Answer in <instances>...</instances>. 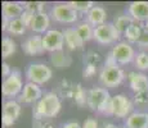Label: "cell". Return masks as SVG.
Returning <instances> with one entry per match:
<instances>
[{
  "instance_id": "cell-1",
  "label": "cell",
  "mask_w": 148,
  "mask_h": 128,
  "mask_svg": "<svg viewBox=\"0 0 148 128\" xmlns=\"http://www.w3.org/2000/svg\"><path fill=\"white\" fill-rule=\"evenodd\" d=\"M62 102L58 93L54 91L44 92L42 98L34 105L32 116L34 119H50L58 115L61 112Z\"/></svg>"
},
{
  "instance_id": "cell-2",
  "label": "cell",
  "mask_w": 148,
  "mask_h": 128,
  "mask_svg": "<svg viewBox=\"0 0 148 128\" xmlns=\"http://www.w3.org/2000/svg\"><path fill=\"white\" fill-rule=\"evenodd\" d=\"M125 79V72L124 69L116 63L113 59L112 54L108 53L104 64L99 72V82L106 89H116L117 86L124 82Z\"/></svg>"
},
{
  "instance_id": "cell-3",
  "label": "cell",
  "mask_w": 148,
  "mask_h": 128,
  "mask_svg": "<svg viewBox=\"0 0 148 128\" xmlns=\"http://www.w3.org/2000/svg\"><path fill=\"white\" fill-rule=\"evenodd\" d=\"M111 99H112V96L106 87L94 86L90 90H88L86 106L93 112L107 114V110L111 104Z\"/></svg>"
},
{
  "instance_id": "cell-4",
  "label": "cell",
  "mask_w": 148,
  "mask_h": 128,
  "mask_svg": "<svg viewBox=\"0 0 148 128\" xmlns=\"http://www.w3.org/2000/svg\"><path fill=\"white\" fill-rule=\"evenodd\" d=\"M132 113H134V102L124 93H117L111 99V104L106 115H112L119 119H126Z\"/></svg>"
},
{
  "instance_id": "cell-5",
  "label": "cell",
  "mask_w": 148,
  "mask_h": 128,
  "mask_svg": "<svg viewBox=\"0 0 148 128\" xmlns=\"http://www.w3.org/2000/svg\"><path fill=\"white\" fill-rule=\"evenodd\" d=\"M23 79H22V74L19 70L13 69L10 76L3 79L1 85V93L7 100H16L21 95L22 90H23Z\"/></svg>"
},
{
  "instance_id": "cell-6",
  "label": "cell",
  "mask_w": 148,
  "mask_h": 128,
  "mask_svg": "<svg viewBox=\"0 0 148 128\" xmlns=\"http://www.w3.org/2000/svg\"><path fill=\"white\" fill-rule=\"evenodd\" d=\"M27 82H32L39 86L47 83L53 77V70L49 65L44 63H30L25 70Z\"/></svg>"
},
{
  "instance_id": "cell-7",
  "label": "cell",
  "mask_w": 148,
  "mask_h": 128,
  "mask_svg": "<svg viewBox=\"0 0 148 128\" xmlns=\"http://www.w3.org/2000/svg\"><path fill=\"white\" fill-rule=\"evenodd\" d=\"M50 18L59 23L72 24L79 21L80 14L76 12L73 8H71L67 3H59L54 4L50 9Z\"/></svg>"
},
{
  "instance_id": "cell-8",
  "label": "cell",
  "mask_w": 148,
  "mask_h": 128,
  "mask_svg": "<svg viewBox=\"0 0 148 128\" xmlns=\"http://www.w3.org/2000/svg\"><path fill=\"white\" fill-rule=\"evenodd\" d=\"M121 37V33L116 30L113 23L106 22L104 24H101L94 28V40L101 45H112L117 44Z\"/></svg>"
},
{
  "instance_id": "cell-9",
  "label": "cell",
  "mask_w": 148,
  "mask_h": 128,
  "mask_svg": "<svg viewBox=\"0 0 148 128\" xmlns=\"http://www.w3.org/2000/svg\"><path fill=\"white\" fill-rule=\"evenodd\" d=\"M110 53L112 54L113 59H115L119 65H126L132 63L136 55L134 47L127 41H119L117 44L113 45L112 50Z\"/></svg>"
},
{
  "instance_id": "cell-10",
  "label": "cell",
  "mask_w": 148,
  "mask_h": 128,
  "mask_svg": "<svg viewBox=\"0 0 148 128\" xmlns=\"http://www.w3.org/2000/svg\"><path fill=\"white\" fill-rule=\"evenodd\" d=\"M22 112V106L18 100H5L3 102V114H1V123L4 128L12 127L19 118Z\"/></svg>"
},
{
  "instance_id": "cell-11",
  "label": "cell",
  "mask_w": 148,
  "mask_h": 128,
  "mask_svg": "<svg viewBox=\"0 0 148 128\" xmlns=\"http://www.w3.org/2000/svg\"><path fill=\"white\" fill-rule=\"evenodd\" d=\"M42 46L45 51L50 54L56 51H62L64 46V36L63 31L59 30H49L42 35Z\"/></svg>"
},
{
  "instance_id": "cell-12",
  "label": "cell",
  "mask_w": 148,
  "mask_h": 128,
  "mask_svg": "<svg viewBox=\"0 0 148 128\" xmlns=\"http://www.w3.org/2000/svg\"><path fill=\"white\" fill-rule=\"evenodd\" d=\"M44 92H42L41 87L32 82H26L23 86L21 95L18 96L19 104H34L35 105L40 99L42 98Z\"/></svg>"
},
{
  "instance_id": "cell-13",
  "label": "cell",
  "mask_w": 148,
  "mask_h": 128,
  "mask_svg": "<svg viewBox=\"0 0 148 128\" xmlns=\"http://www.w3.org/2000/svg\"><path fill=\"white\" fill-rule=\"evenodd\" d=\"M127 82H129V87L134 93L148 92V77L144 73L136 72V70L129 72Z\"/></svg>"
},
{
  "instance_id": "cell-14",
  "label": "cell",
  "mask_w": 148,
  "mask_h": 128,
  "mask_svg": "<svg viewBox=\"0 0 148 128\" xmlns=\"http://www.w3.org/2000/svg\"><path fill=\"white\" fill-rule=\"evenodd\" d=\"M127 14L134 19V22L148 21V1H133L127 7Z\"/></svg>"
},
{
  "instance_id": "cell-15",
  "label": "cell",
  "mask_w": 148,
  "mask_h": 128,
  "mask_svg": "<svg viewBox=\"0 0 148 128\" xmlns=\"http://www.w3.org/2000/svg\"><path fill=\"white\" fill-rule=\"evenodd\" d=\"M25 8L22 3L18 1H3L1 3V12H3V19L12 21V19L19 18L23 13Z\"/></svg>"
},
{
  "instance_id": "cell-16",
  "label": "cell",
  "mask_w": 148,
  "mask_h": 128,
  "mask_svg": "<svg viewBox=\"0 0 148 128\" xmlns=\"http://www.w3.org/2000/svg\"><path fill=\"white\" fill-rule=\"evenodd\" d=\"M64 45L70 50H80L84 47V40L80 37L75 27H67L63 30Z\"/></svg>"
},
{
  "instance_id": "cell-17",
  "label": "cell",
  "mask_w": 148,
  "mask_h": 128,
  "mask_svg": "<svg viewBox=\"0 0 148 128\" xmlns=\"http://www.w3.org/2000/svg\"><path fill=\"white\" fill-rule=\"evenodd\" d=\"M49 26H50V14L42 12L35 14L32 22L30 24L31 31L36 33V35H44L45 32L49 31Z\"/></svg>"
},
{
  "instance_id": "cell-18",
  "label": "cell",
  "mask_w": 148,
  "mask_h": 128,
  "mask_svg": "<svg viewBox=\"0 0 148 128\" xmlns=\"http://www.w3.org/2000/svg\"><path fill=\"white\" fill-rule=\"evenodd\" d=\"M106 19H107V12L101 5H94L89 12L85 14V22L92 24L94 28L101 24H104Z\"/></svg>"
},
{
  "instance_id": "cell-19",
  "label": "cell",
  "mask_w": 148,
  "mask_h": 128,
  "mask_svg": "<svg viewBox=\"0 0 148 128\" xmlns=\"http://www.w3.org/2000/svg\"><path fill=\"white\" fill-rule=\"evenodd\" d=\"M22 50L27 55H39L44 53V46H42V36L35 35L26 39V41L22 44Z\"/></svg>"
},
{
  "instance_id": "cell-20",
  "label": "cell",
  "mask_w": 148,
  "mask_h": 128,
  "mask_svg": "<svg viewBox=\"0 0 148 128\" xmlns=\"http://www.w3.org/2000/svg\"><path fill=\"white\" fill-rule=\"evenodd\" d=\"M125 128H148V112H134L125 119Z\"/></svg>"
},
{
  "instance_id": "cell-21",
  "label": "cell",
  "mask_w": 148,
  "mask_h": 128,
  "mask_svg": "<svg viewBox=\"0 0 148 128\" xmlns=\"http://www.w3.org/2000/svg\"><path fill=\"white\" fill-rule=\"evenodd\" d=\"M49 60L53 67H56L57 69H66L72 64V58L67 53H64L63 50L52 53L49 56Z\"/></svg>"
},
{
  "instance_id": "cell-22",
  "label": "cell",
  "mask_w": 148,
  "mask_h": 128,
  "mask_svg": "<svg viewBox=\"0 0 148 128\" xmlns=\"http://www.w3.org/2000/svg\"><path fill=\"white\" fill-rule=\"evenodd\" d=\"M122 35H124V37L126 39V41L129 42V44H133V42L139 41V39L143 35V30H142V27L136 23V22H134V23H132L126 28V31H125Z\"/></svg>"
},
{
  "instance_id": "cell-23",
  "label": "cell",
  "mask_w": 148,
  "mask_h": 128,
  "mask_svg": "<svg viewBox=\"0 0 148 128\" xmlns=\"http://www.w3.org/2000/svg\"><path fill=\"white\" fill-rule=\"evenodd\" d=\"M26 30H27V26L22 22V19L16 18V19L9 21L5 32L9 33V35H13V36H22L25 32H26Z\"/></svg>"
},
{
  "instance_id": "cell-24",
  "label": "cell",
  "mask_w": 148,
  "mask_h": 128,
  "mask_svg": "<svg viewBox=\"0 0 148 128\" xmlns=\"http://www.w3.org/2000/svg\"><path fill=\"white\" fill-rule=\"evenodd\" d=\"M77 33L80 35V37L84 40V42L94 40V27L92 24H89L88 22H80L77 23V26H75Z\"/></svg>"
},
{
  "instance_id": "cell-25",
  "label": "cell",
  "mask_w": 148,
  "mask_h": 128,
  "mask_svg": "<svg viewBox=\"0 0 148 128\" xmlns=\"http://www.w3.org/2000/svg\"><path fill=\"white\" fill-rule=\"evenodd\" d=\"M17 51V44L10 36H4L1 40V56L3 59H8Z\"/></svg>"
},
{
  "instance_id": "cell-26",
  "label": "cell",
  "mask_w": 148,
  "mask_h": 128,
  "mask_svg": "<svg viewBox=\"0 0 148 128\" xmlns=\"http://www.w3.org/2000/svg\"><path fill=\"white\" fill-rule=\"evenodd\" d=\"M112 23L116 27V30L122 35L130 24L134 23V19H133L129 14H119V16L115 17V19H113Z\"/></svg>"
},
{
  "instance_id": "cell-27",
  "label": "cell",
  "mask_w": 148,
  "mask_h": 128,
  "mask_svg": "<svg viewBox=\"0 0 148 128\" xmlns=\"http://www.w3.org/2000/svg\"><path fill=\"white\" fill-rule=\"evenodd\" d=\"M86 99H88V91L84 90L81 83H75L72 92V100L75 101V104L80 108L85 106L86 105Z\"/></svg>"
},
{
  "instance_id": "cell-28",
  "label": "cell",
  "mask_w": 148,
  "mask_h": 128,
  "mask_svg": "<svg viewBox=\"0 0 148 128\" xmlns=\"http://www.w3.org/2000/svg\"><path fill=\"white\" fill-rule=\"evenodd\" d=\"M75 83L70 82L68 79H62L58 85V96L62 99H72V92Z\"/></svg>"
},
{
  "instance_id": "cell-29",
  "label": "cell",
  "mask_w": 148,
  "mask_h": 128,
  "mask_svg": "<svg viewBox=\"0 0 148 128\" xmlns=\"http://www.w3.org/2000/svg\"><path fill=\"white\" fill-rule=\"evenodd\" d=\"M67 4L70 5L71 8H73V9H75L79 14L80 13L86 14L95 5L93 1H77V0H76V1H68Z\"/></svg>"
},
{
  "instance_id": "cell-30",
  "label": "cell",
  "mask_w": 148,
  "mask_h": 128,
  "mask_svg": "<svg viewBox=\"0 0 148 128\" xmlns=\"http://www.w3.org/2000/svg\"><path fill=\"white\" fill-rule=\"evenodd\" d=\"M134 64L136 67V69L142 70H148V54L146 51H138L134 59Z\"/></svg>"
},
{
  "instance_id": "cell-31",
  "label": "cell",
  "mask_w": 148,
  "mask_h": 128,
  "mask_svg": "<svg viewBox=\"0 0 148 128\" xmlns=\"http://www.w3.org/2000/svg\"><path fill=\"white\" fill-rule=\"evenodd\" d=\"M22 4H23V8L26 10H30V12H32L35 14L42 13L45 8V3H42V1H25Z\"/></svg>"
},
{
  "instance_id": "cell-32",
  "label": "cell",
  "mask_w": 148,
  "mask_h": 128,
  "mask_svg": "<svg viewBox=\"0 0 148 128\" xmlns=\"http://www.w3.org/2000/svg\"><path fill=\"white\" fill-rule=\"evenodd\" d=\"M82 62H84V64H94V65H98L99 62H101V55H99L97 51L90 50V51H88V53L84 55V59H82Z\"/></svg>"
},
{
  "instance_id": "cell-33",
  "label": "cell",
  "mask_w": 148,
  "mask_h": 128,
  "mask_svg": "<svg viewBox=\"0 0 148 128\" xmlns=\"http://www.w3.org/2000/svg\"><path fill=\"white\" fill-rule=\"evenodd\" d=\"M134 104L140 108H148V92L134 93Z\"/></svg>"
},
{
  "instance_id": "cell-34",
  "label": "cell",
  "mask_w": 148,
  "mask_h": 128,
  "mask_svg": "<svg viewBox=\"0 0 148 128\" xmlns=\"http://www.w3.org/2000/svg\"><path fill=\"white\" fill-rule=\"evenodd\" d=\"M32 128H56V126L49 122V119H34Z\"/></svg>"
},
{
  "instance_id": "cell-35",
  "label": "cell",
  "mask_w": 148,
  "mask_h": 128,
  "mask_svg": "<svg viewBox=\"0 0 148 128\" xmlns=\"http://www.w3.org/2000/svg\"><path fill=\"white\" fill-rule=\"evenodd\" d=\"M97 67H98V65H94V64H84V68H82V77H84V78H92L97 73Z\"/></svg>"
},
{
  "instance_id": "cell-36",
  "label": "cell",
  "mask_w": 148,
  "mask_h": 128,
  "mask_svg": "<svg viewBox=\"0 0 148 128\" xmlns=\"http://www.w3.org/2000/svg\"><path fill=\"white\" fill-rule=\"evenodd\" d=\"M34 17H35V13H32V12H30V10L25 9L23 13H22V16L19 17V18L22 19V22H23V23L26 24L27 27H30V24H31V22H32Z\"/></svg>"
},
{
  "instance_id": "cell-37",
  "label": "cell",
  "mask_w": 148,
  "mask_h": 128,
  "mask_svg": "<svg viewBox=\"0 0 148 128\" xmlns=\"http://www.w3.org/2000/svg\"><path fill=\"white\" fill-rule=\"evenodd\" d=\"M82 128H99V123L95 118H86L85 122L82 123Z\"/></svg>"
},
{
  "instance_id": "cell-38",
  "label": "cell",
  "mask_w": 148,
  "mask_h": 128,
  "mask_svg": "<svg viewBox=\"0 0 148 128\" xmlns=\"http://www.w3.org/2000/svg\"><path fill=\"white\" fill-rule=\"evenodd\" d=\"M136 44L140 49H148V31H143V35Z\"/></svg>"
},
{
  "instance_id": "cell-39",
  "label": "cell",
  "mask_w": 148,
  "mask_h": 128,
  "mask_svg": "<svg viewBox=\"0 0 148 128\" xmlns=\"http://www.w3.org/2000/svg\"><path fill=\"white\" fill-rule=\"evenodd\" d=\"M13 70L10 69V67H9V64L8 63H3V65H1V73H3V77H4V78H7L8 76H10V73H12Z\"/></svg>"
},
{
  "instance_id": "cell-40",
  "label": "cell",
  "mask_w": 148,
  "mask_h": 128,
  "mask_svg": "<svg viewBox=\"0 0 148 128\" xmlns=\"http://www.w3.org/2000/svg\"><path fill=\"white\" fill-rule=\"evenodd\" d=\"M62 128H82V126L79 122H75V121H70L67 122V123H64Z\"/></svg>"
},
{
  "instance_id": "cell-41",
  "label": "cell",
  "mask_w": 148,
  "mask_h": 128,
  "mask_svg": "<svg viewBox=\"0 0 148 128\" xmlns=\"http://www.w3.org/2000/svg\"><path fill=\"white\" fill-rule=\"evenodd\" d=\"M102 128H120V127L116 126V124H113V123H106Z\"/></svg>"
},
{
  "instance_id": "cell-42",
  "label": "cell",
  "mask_w": 148,
  "mask_h": 128,
  "mask_svg": "<svg viewBox=\"0 0 148 128\" xmlns=\"http://www.w3.org/2000/svg\"><path fill=\"white\" fill-rule=\"evenodd\" d=\"M144 31H148V21L144 23Z\"/></svg>"
}]
</instances>
